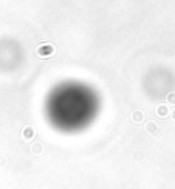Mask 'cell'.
Wrapping results in <instances>:
<instances>
[{
    "instance_id": "obj_1",
    "label": "cell",
    "mask_w": 175,
    "mask_h": 189,
    "mask_svg": "<svg viewBox=\"0 0 175 189\" xmlns=\"http://www.w3.org/2000/svg\"><path fill=\"white\" fill-rule=\"evenodd\" d=\"M45 117L54 129L76 134L89 128L100 112V96L88 83L68 80L48 92L43 105Z\"/></svg>"
},
{
    "instance_id": "obj_2",
    "label": "cell",
    "mask_w": 175,
    "mask_h": 189,
    "mask_svg": "<svg viewBox=\"0 0 175 189\" xmlns=\"http://www.w3.org/2000/svg\"><path fill=\"white\" fill-rule=\"evenodd\" d=\"M175 86V77L166 68H154L144 77V91L155 100L164 99Z\"/></svg>"
},
{
    "instance_id": "obj_3",
    "label": "cell",
    "mask_w": 175,
    "mask_h": 189,
    "mask_svg": "<svg viewBox=\"0 0 175 189\" xmlns=\"http://www.w3.org/2000/svg\"><path fill=\"white\" fill-rule=\"evenodd\" d=\"M23 62V49L17 40L2 39L0 40V71L9 73L20 66Z\"/></svg>"
}]
</instances>
